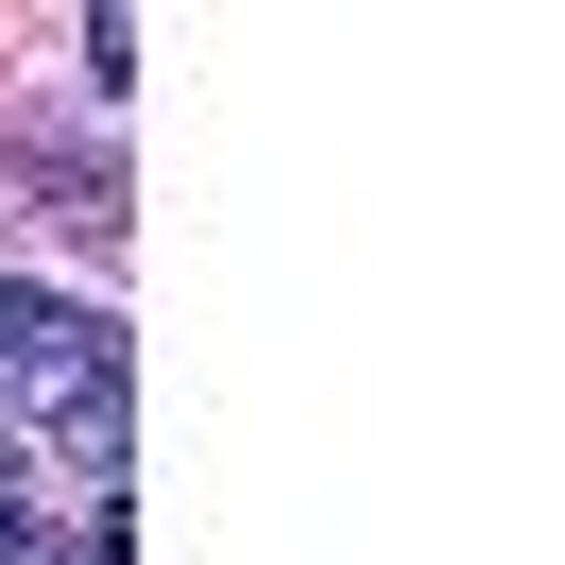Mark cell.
<instances>
[{
  "label": "cell",
  "instance_id": "2",
  "mask_svg": "<svg viewBox=\"0 0 565 565\" xmlns=\"http://www.w3.org/2000/svg\"><path fill=\"white\" fill-rule=\"evenodd\" d=\"M0 565H52V514L18 497V462H0Z\"/></svg>",
  "mask_w": 565,
  "mask_h": 565
},
{
  "label": "cell",
  "instance_id": "1",
  "mask_svg": "<svg viewBox=\"0 0 565 565\" xmlns=\"http://www.w3.org/2000/svg\"><path fill=\"white\" fill-rule=\"evenodd\" d=\"M0 412H120V326L86 309V291H35L0 275Z\"/></svg>",
  "mask_w": 565,
  "mask_h": 565
}]
</instances>
